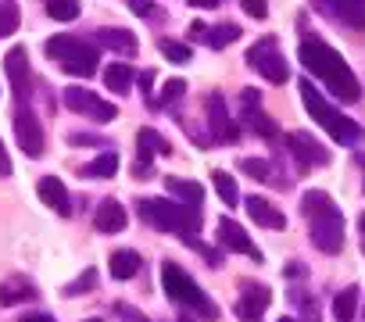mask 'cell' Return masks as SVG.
Returning <instances> with one entry per match:
<instances>
[{
	"label": "cell",
	"instance_id": "1",
	"mask_svg": "<svg viewBox=\"0 0 365 322\" xmlns=\"http://www.w3.org/2000/svg\"><path fill=\"white\" fill-rule=\"evenodd\" d=\"M301 65H304L319 83H326V90H329L336 100L354 104V100L361 97V86H358L354 72L347 68V61H344L333 47H326L322 40L308 36V40L301 43Z\"/></svg>",
	"mask_w": 365,
	"mask_h": 322
},
{
	"label": "cell",
	"instance_id": "2",
	"mask_svg": "<svg viewBox=\"0 0 365 322\" xmlns=\"http://www.w3.org/2000/svg\"><path fill=\"white\" fill-rule=\"evenodd\" d=\"M301 212L312 222V244L326 254H336L344 247V215L333 204V197L326 190H308L301 197Z\"/></svg>",
	"mask_w": 365,
	"mask_h": 322
},
{
	"label": "cell",
	"instance_id": "3",
	"mask_svg": "<svg viewBox=\"0 0 365 322\" xmlns=\"http://www.w3.org/2000/svg\"><path fill=\"white\" fill-rule=\"evenodd\" d=\"M301 86V100H304V108H308V115L336 140V143H347V147H354L358 140H365V129L354 122V118H347V115H340L312 83H297Z\"/></svg>",
	"mask_w": 365,
	"mask_h": 322
},
{
	"label": "cell",
	"instance_id": "4",
	"mask_svg": "<svg viewBox=\"0 0 365 322\" xmlns=\"http://www.w3.org/2000/svg\"><path fill=\"white\" fill-rule=\"evenodd\" d=\"M140 219L154 229H165V233H194V229H201V212L194 204H182V201L140 197Z\"/></svg>",
	"mask_w": 365,
	"mask_h": 322
},
{
	"label": "cell",
	"instance_id": "5",
	"mask_svg": "<svg viewBox=\"0 0 365 322\" xmlns=\"http://www.w3.org/2000/svg\"><path fill=\"white\" fill-rule=\"evenodd\" d=\"M161 283H165V294H168L172 301H179L182 308H194V311H201V315L212 318V322L219 318V304L208 301L205 290L194 283V276L182 272L175 261H165V265H161Z\"/></svg>",
	"mask_w": 365,
	"mask_h": 322
},
{
	"label": "cell",
	"instance_id": "6",
	"mask_svg": "<svg viewBox=\"0 0 365 322\" xmlns=\"http://www.w3.org/2000/svg\"><path fill=\"white\" fill-rule=\"evenodd\" d=\"M47 54L68 72V76H93L97 72V51L79 40V36H51L47 40Z\"/></svg>",
	"mask_w": 365,
	"mask_h": 322
},
{
	"label": "cell",
	"instance_id": "7",
	"mask_svg": "<svg viewBox=\"0 0 365 322\" xmlns=\"http://www.w3.org/2000/svg\"><path fill=\"white\" fill-rule=\"evenodd\" d=\"M247 61H251V68L262 76V79H269L272 86H283L287 79H290V65L279 58V51H276V40L269 36V40H262V43H255L251 51H247Z\"/></svg>",
	"mask_w": 365,
	"mask_h": 322
},
{
	"label": "cell",
	"instance_id": "8",
	"mask_svg": "<svg viewBox=\"0 0 365 322\" xmlns=\"http://www.w3.org/2000/svg\"><path fill=\"white\" fill-rule=\"evenodd\" d=\"M65 108H72V111H79V115H86V118H93V122H101V125H108V122H115V104H108V100H101L97 93H90L86 86H68L65 90Z\"/></svg>",
	"mask_w": 365,
	"mask_h": 322
},
{
	"label": "cell",
	"instance_id": "9",
	"mask_svg": "<svg viewBox=\"0 0 365 322\" xmlns=\"http://www.w3.org/2000/svg\"><path fill=\"white\" fill-rule=\"evenodd\" d=\"M287 143H290V154H294V161H297V176H301L304 169H312V165H329V150H326L312 133H290Z\"/></svg>",
	"mask_w": 365,
	"mask_h": 322
},
{
	"label": "cell",
	"instance_id": "10",
	"mask_svg": "<svg viewBox=\"0 0 365 322\" xmlns=\"http://www.w3.org/2000/svg\"><path fill=\"white\" fill-rule=\"evenodd\" d=\"M240 104H244V111H240V125H247V129H251V133H258L262 140L279 136L276 122L262 111V97H258V90H244V93H240Z\"/></svg>",
	"mask_w": 365,
	"mask_h": 322
},
{
	"label": "cell",
	"instance_id": "11",
	"mask_svg": "<svg viewBox=\"0 0 365 322\" xmlns=\"http://www.w3.org/2000/svg\"><path fill=\"white\" fill-rule=\"evenodd\" d=\"M4 68H8V79H11L15 97L26 104L29 93H33V72H29V54H26V47H11V51L4 54Z\"/></svg>",
	"mask_w": 365,
	"mask_h": 322
},
{
	"label": "cell",
	"instance_id": "12",
	"mask_svg": "<svg viewBox=\"0 0 365 322\" xmlns=\"http://www.w3.org/2000/svg\"><path fill=\"white\" fill-rule=\"evenodd\" d=\"M272 301V290L262 286V283H244L240 286V297H237V315L244 322H262V311L269 308Z\"/></svg>",
	"mask_w": 365,
	"mask_h": 322
},
{
	"label": "cell",
	"instance_id": "13",
	"mask_svg": "<svg viewBox=\"0 0 365 322\" xmlns=\"http://www.w3.org/2000/svg\"><path fill=\"white\" fill-rule=\"evenodd\" d=\"M15 136H19V143H22V150L29 157H40L43 154V129H40V118L29 108H22L15 115Z\"/></svg>",
	"mask_w": 365,
	"mask_h": 322
},
{
	"label": "cell",
	"instance_id": "14",
	"mask_svg": "<svg viewBox=\"0 0 365 322\" xmlns=\"http://www.w3.org/2000/svg\"><path fill=\"white\" fill-rule=\"evenodd\" d=\"M205 104H208V122H212V136H215V140H222V143H230V140H237L244 125H237V122H230V115H226V100H222V93H212V97H208Z\"/></svg>",
	"mask_w": 365,
	"mask_h": 322
},
{
	"label": "cell",
	"instance_id": "15",
	"mask_svg": "<svg viewBox=\"0 0 365 322\" xmlns=\"http://www.w3.org/2000/svg\"><path fill=\"white\" fill-rule=\"evenodd\" d=\"M219 244L226 247V251H237V254H247V258H255V261H262V251L251 244V237L233 222V219H219Z\"/></svg>",
	"mask_w": 365,
	"mask_h": 322
},
{
	"label": "cell",
	"instance_id": "16",
	"mask_svg": "<svg viewBox=\"0 0 365 322\" xmlns=\"http://www.w3.org/2000/svg\"><path fill=\"white\" fill-rule=\"evenodd\" d=\"M136 180H147L150 172H147V165H150V157L154 154H168V143L154 133V129H140L136 133Z\"/></svg>",
	"mask_w": 365,
	"mask_h": 322
},
{
	"label": "cell",
	"instance_id": "17",
	"mask_svg": "<svg viewBox=\"0 0 365 322\" xmlns=\"http://www.w3.org/2000/svg\"><path fill=\"white\" fill-rule=\"evenodd\" d=\"M244 208H247V215L258 222V226H265V229H272V233H279V229H287V215L276 208V204H269L265 197H244Z\"/></svg>",
	"mask_w": 365,
	"mask_h": 322
},
{
	"label": "cell",
	"instance_id": "18",
	"mask_svg": "<svg viewBox=\"0 0 365 322\" xmlns=\"http://www.w3.org/2000/svg\"><path fill=\"white\" fill-rule=\"evenodd\" d=\"M36 194H40V201H43L51 212H58V215H72L68 190H65V183H61L58 176H43V180L36 183Z\"/></svg>",
	"mask_w": 365,
	"mask_h": 322
},
{
	"label": "cell",
	"instance_id": "19",
	"mask_svg": "<svg viewBox=\"0 0 365 322\" xmlns=\"http://www.w3.org/2000/svg\"><path fill=\"white\" fill-rule=\"evenodd\" d=\"M125 222H129V215H125V208L118 204V201H101L97 204V212H93V229H101V233H122L125 229Z\"/></svg>",
	"mask_w": 365,
	"mask_h": 322
},
{
	"label": "cell",
	"instance_id": "20",
	"mask_svg": "<svg viewBox=\"0 0 365 322\" xmlns=\"http://www.w3.org/2000/svg\"><path fill=\"white\" fill-rule=\"evenodd\" d=\"M329 15L358 33L365 29V0H329Z\"/></svg>",
	"mask_w": 365,
	"mask_h": 322
},
{
	"label": "cell",
	"instance_id": "21",
	"mask_svg": "<svg viewBox=\"0 0 365 322\" xmlns=\"http://www.w3.org/2000/svg\"><path fill=\"white\" fill-rule=\"evenodd\" d=\"M165 190H168L175 201L194 204V208H201V201H205V187L194 183V180H179V176H172V180H165Z\"/></svg>",
	"mask_w": 365,
	"mask_h": 322
},
{
	"label": "cell",
	"instance_id": "22",
	"mask_svg": "<svg viewBox=\"0 0 365 322\" xmlns=\"http://www.w3.org/2000/svg\"><path fill=\"white\" fill-rule=\"evenodd\" d=\"M97 47H108V51H118V54H136V36L129 29H101L93 33Z\"/></svg>",
	"mask_w": 365,
	"mask_h": 322
},
{
	"label": "cell",
	"instance_id": "23",
	"mask_svg": "<svg viewBox=\"0 0 365 322\" xmlns=\"http://www.w3.org/2000/svg\"><path fill=\"white\" fill-rule=\"evenodd\" d=\"M133 79H136V76H133V68H129L125 61L104 68V83H108L111 93H129V90H133Z\"/></svg>",
	"mask_w": 365,
	"mask_h": 322
},
{
	"label": "cell",
	"instance_id": "24",
	"mask_svg": "<svg viewBox=\"0 0 365 322\" xmlns=\"http://www.w3.org/2000/svg\"><path fill=\"white\" fill-rule=\"evenodd\" d=\"M108 269H111L115 279H133L136 269H140V254L136 251H115L111 261H108Z\"/></svg>",
	"mask_w": 365,
	"mask_h": 322
},
{
	"label": "cell",
	"instance_id": "25",
	"mask_svg": "<svg viewBox=\"0 0 365 322\" xmlns=\"http://www.w3.org/2000/svg\"><path fill=\"white\" fill-rule=\"evenodd\" d=\"M333 315H336V322H354V315H358V286H347V290H340L333 297Z\"/></svg>",
	"mask_w": 365,
	"mask_h": 322
},
{
	"label": "cell",
	"instance_id": "26",
	"mask_svg": "<svg viewBox=\"0 0 365 322\" xmlns=\"http://www.w3.org/2000/svg\"><path fill=\"white\" fill-rule=\"evenodd\" d=\"M36 290L26 283V279H8V283H0V304L4 308H11V304H19V301H29Z\"/></svg>",
	"mask_w": 365,
	"mask_h": 322
},
{
	"label": "cell",
	"instance_id": "27",
	"mask_svg": "<svg viewBox=\"0 0 365 322\" xmlns=\"http://www.w3.org/2000/svg\"><path fill=\"white\" fill-rule=\"evenodd\" d=\"M115 172H118V154H101L97 161H90L83 169V176H90V180H111Z\"/></svg>",
	"mask_w": 365,
	"mask_h": 322
},
{
	"label": "cell",
	"instance_id": "28",
	"mask_svg": "<svg viewBox=\"0 0 365 322\" xmlns=\"http://www.w3.org/2000/svg\"><path fill=\"white\" fill-rule=\"evenodd\" d=\"M212 183H215V190H219L222 204H230V208H237V204H240V194H237V183H233V176H230V172H212Z\"/></svg>",
	"mask_w": 365,
	"mask_h": 322
},
{
	"label": "cell",
	"instance_id": "29",
	"mask_svg": "<svg viewBox=\"0 0 365 322\" xmlns=\"http://www.w3.org/2000/svg\"><path fill=\"white\" fill-rule=\"evenodd\" d=\"M47 15L54 22H76L79 19V0H47Z\"/></svg>",
	"mask_w": 365,
	"mask_h": 322
},
{
	"label": "cell",
	"instance_id": "30",
	"mask_svg": "<svg viewBox=\"0 0 365 322\" xmlns=\"http://www.w3.org/2000/svg\"><path fill=\"white\" fill-rule=\"evenodd\" d=\"M237 36H240V26L226 22V26H215V29L205 36V43H208V47H215V51H222V47H230Z\"/></svg>",
	"mask_w": 365,
	"mask_h": 322
},
{
	"label": "cell",
	"instance_id": "31",
	"mask_svg": "<svg viewBox=\"0 0 365 322\" xmlns=\"http://www.w3.org/2000/svg\"><path fill=\"white\" fill-rule=\"evenodd\" d=\"M22 22V11L11 4V0H0V36H11Z\"/></svg>",
	"mask_w": 365,
	"mask_h": 322
},
{
	"label": "cell",
	"instance_id": "32",
	"mask_svg": "<svg viewBox=\"0 0 365 322\" xmlns=\"http://www.w3.org/2000/svg\"><path fill=\"white\" fill-rule=\"evenodd\" d=\"M158 47H161V54H165L172 65H187V61H190V47L179 43V40H161Z\"/></svg>",
	"mask_w": 365,
	"mask_h": 322
},
{
	"label": "cell",
	"instance_id": "33",
	"mask_svg": "<svg viewBox=\"0 0 365 322\" xmlns=\"http://www.w3.org/2000/svg\"><path fill=\"white\" fill-rule=\"evenodd\" d=\"M240 172H247L251 180L265 183V180L272 176V165H269V161H262V157H244V161H240Z\"/></svg>",
	"mask_w": 365,
	"mask_h": 322
},
{
	"label": "cell",
	"instance_id": "34",
	"mask_svg": "<svg viewBox=\"0 0 365 322\" xmlns=\"http://www.w3.org/2000/svg\"><path fill=\"white\" fill-rule=\"evenodd\" d=\"M93 283H97V269H86V272H83L79 279H72V283H68L61 294H65V297H79V294H86Z\"/></svg>",
	"mask_w": 365,
	"mask_h": 322
},
{
	"label": "cell",
	"instance_id": "35",
	"mask_svg": "<svg viewBox=\"0 0 365 322\" xmlns=\"http://www.w3.org/2000/svg\"><path fill=\"white\" fill-rule=\"evenodd\" d=\"M182 93H187V83H182V79H168L165 90H161V97H158V104H172V100H179Z\"/></svg>",
	"mask_w": 365,
	"mask_h": 322
},
{
	"label": "cell",
	"instance_id": "36",
	"mask_svg": "<svg viewBox=\"0 0 365 322\" xmlns=\"http://www.w3.org/2000/svg\"><path fill=\"white\" fill-rule=\"evenodd\" d=\"M240 8H244L251 19H258V22L269 15V4H265V0H240Z\"/></svg>",
	"mask_w": 365,
	"mask_h": 322
},
{
	"label": "cell",
	"instance_id": "37",
	"mask_svg": "<svg viewBox=\"0 0 365 322\" xmlns=\"http://www.w3.org/2000/svg\"><path fill=\"white\" fill-rule=\"evenodd\" d=\"M15 169H11V157H8V147H4V140H0V176H11Z\"/></svg>",
	"mask_w": 365,
	"mask_h": 322
},
{
	"label": "cell",
	"instance_id": "38",
	"mask_svg": "<svg viewBox=\"0 0 365 322\" xmlns=\"http://www.w3.org/2000/svg\"><path fill=\"white\" fill-rule=\"evenodd\" d=\"M22 322H54V315H47V311H33V315H22Z\"/></svg>",
	"mask_w": 365,
	"mask_h": 322
},
{
	"label": "cell",
	"instance_id": "39",
	"mask_svg": "<svg viewBox=\"0 0 365 322\" xmlns=\"http://www.w3.org/2000/svg\"><path fill=\"white\" fill-rule=\"evenodd\" d=\"M190 36H194V40H205V36H208V26H205V22H194V26H190Z\"/></svg>",
	"mask_w": 365,
	"mask_h": 322
},
{
	"label": "cell",
	"instance_id": "40",
	"mask_svg": "<svg viewBox=\"0 0 365 322\" xmlns=\"http://www.w3.org/2000/svg\"><path fill=\"white\" fill-rule=\"evenodd\" d=\"M190 4H194V8H215L219 0H190Z\"/></svg>",
	"mask_w": 365,
	"mask_h": 322
},
{
	"label": "cell",
	"instance_id": "41",
	"mask_svg": "<svg viewBox=\"0 0 365 322\" xmlns=\"http://www.w3.org/2000/svg\"><path fill=\"white\" fill-rule=\"evenodd\" d=\"M354 161H358V165L365 169V154H354Z\"/></svg>",
	"mask_w": 365,
	"mask_h": 322
},
{
	"label": "cell",
	"instance_id": "42",
	"mask_svg": "<svg viewBox=\"0 0 365 322\" xmlns=\"http://www.w3.org/2000/svg\"><path fill=\"white\" fill-rule=\"evenodd\" d=\"M179 322H194V318H190V315H179Z\"/></svg>",
	"mask_w": 365,
	"mask_h": 322
},
{
	"label": "cell",
	"instance_id": "43",
	"mask_svg": "<svg viewBox=\"0 0 365 322\" xmlns=\"http://www.w3.org/2000/svg\"><path fill=\"white\" fill-rule=\"evenodd\" d=\"M279 322H297V318H290V315H287V318H279Z\"/></svg>",
	"mask_w": 365,
	"mask_h": 322
},
{
	"label": "cell",
	"instance_id": "44",
	"mask_svg": "<svg viewBox=\"0 0 365 322\" xmlns=\"http://www.w3.org/2000/svg\"><path fill=\"white\" fill-rule=\"evenodd\" d=\"M86 322H101V315H97V318H86Z\"/></svg>",
	"mask_w": 365,
	"mask_h": 322
}]
</instances>
